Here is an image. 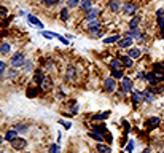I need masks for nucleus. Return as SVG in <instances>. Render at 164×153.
<instances>
[{"mask_svg": "<svg viewBox=\"0 0 164 153\" xmlns=\"http://www.w3.org/2000/svg\"><path fill=\"white\" fill-rule=\"evenodd\" d=\"M22 64H26V59H24V54L22 53H18L11 58V65L13 67H21Z\"/></svg>", "mask_w": 164, "mask_h": 153, "instance_id": "f257e3e1", "label": "nucleus"}, {"mask_svg": "<svg viewBox=\"0 0 164 153\" xmlns=\"http://www.w3.org/2000/svg\"><path fill=\"white\" fill-rule=\"evenodd\" d=\"M11 145H13L14 150H22L26 145H27V140L22 139V137H16L14 140H11Z\"/></svg>", "mask_w": 164, "mask_h": 153, "instance_id": "f03ea898", "label": "nucleus"}, {"mask_svg": "<svg viewBox=\"0 0 164 153\" xmlns=\"http://www.w3.org/2000/svg\"><path fill=\"white\" fill-rule=\"evenodd\" d=\"M104 88H105L107 92H113V91H115V88H116L115 80H113V78H107V80H105V85H104Z\"/></svg>", "mask_w": 164, "mask_h": 153, "instance_id": "7ed1b4c3", "label": "nucleus"}, {"mask_svg": "<svg viewBox=\"0 0 164 153\" xmlns=\"http://www.w3.org/2000/svg\"><path fill=\"white\" fill-rule=\"evenodd\" d=\"M27 19H29V22H30V24H34L35 27H38V29H43V27H45V26H43V22H41V21H38L37 18H35V16H32V14H29V16H27Z\"/></svg>", "mask_w": 164, "mask_h": 153, "instance_id": "20e7f679", "label": "nucleus"}, {"mask_svg": "<svg viewBox=\"0 0 164 153\" xmlns=\"http://www.w3.org/2000/svg\"><path fill=\"white\" fill-rule=\"evenodd\" d=\"M123 10H124V13H126V14H134V13H136V10H137V7L134 3H124Z\"/></svg>", "mask_w": 164, "mask_h": 153, "instance_id": "39448f33", "label": "nucleus"}, {"mask_svg": "<svg viewBox=\"0 0 164 153\" xmlns=\"http://www.w3.org/2000/svg\"><path fill=\"white\" fill-rule=\"evenodd\" d=\"M123 89L126 92H131V89H132V80L131 78H123Z\"/></svg>", "mask_w": 164, "mask_h": 153, "instance_id": "423d86ee", "label": "nucleus"}, {"mask_svg": "<svg viewBox=\"0 0 164 153\" xmlns=\"http://www.w3.org/2000/svg\"><path fill=\"white\" fill-rule=\"evenodd\" d=\"M131 45H132V38H131V37L123 38V40L118 41V46H120V48H127V46H131Z\"/></svg>", "mask_w": 164, "mask_h": 153, "instance_id": "0eeeda50", "label": "nucleus"}, {"mask_svg": "<svg viewBox=\"0 0 164 153\" xmlns=\"http://www.w3.org/2000/svg\"><path fill=\"white\" fill-rule=\"evenodd\" d=\"M140 97L144 99V101H147V102H153L155 101V96L150 94L148 91H142V92H140Z\"/></svg>", "mask_w": 164, "mask_h": 153, "instance_id": "6e6552de", "label": "nucleus"}, {"mask_svg": "<svg viewBox=\"0 0 164 153\" xmlns=\"http://www.w3.org/2000/svg\"><path fill=\"white\" fill-rule=\"evenodd\" d=\"M110 10L113 11V13H118L120 11V2L118 0H110Z\"/></svg>", "mask_w": 164, "mask_h": 153, "instance_id": "1a4fd4ad", "label": "nucleus"}, {"mask_svg": "<svg viewBox=\"0 0 164 153\" xmlns=\"http://www.w3.org/2000/svg\"><path fill=\"white\" fill-rule=\"evenodd\" d=\"M80 7H81V10H85L86 13H88V11H89V10H91V8H92V2H91V0H83V2H81V5H80Z\"/></svg>", "mask_w": 164, "mask_h": 153, "instance_id": "9d476101", "label": "nucleus"}, {"mask_svg": "<svg viewBox=\"0 0 164 153\" xmlns=\"http://www.w3.org/2000/svg\"><path fill=\"white\" fill-rule=\"evenodd\" d=\"M108 115H110V112L107 110V112H102V113H97V115H94V116H92V120H94V121H99V120H105V118H108Z\"/></svg>", "mask_w": 164, "mask_h": 153, "instance_id": "9b49d317", "label": "nucleus"}, {"mask_svg": "<svg viewBox=\"0 0 164 153\" xmlns=\"http://www.w3.org/2000/svg\"><path fill=\"white\" fill-rule=\"evenodd\" d=\"M75 75H77L75 69H73V67H68L67 72H65V78H67V80H73V78H75Z\"/></svg>", "mask_w": 164, "mask_h": 153, "instance_id": "f8f14e48", "label": "nucleus"}, {"mask_svg": "<svg viewBox=\"0 0 164 153\" xmlns=\"http://www.w3.org/2000/svg\"><path fill=\"white\" fill-rule=\"evenodd\" d=\"M158 124H159V118H156V116H153V118H150L147 121L148 128H158Z\"/></svg>", "mask_w": 164, "mask_h": 153, "instance_id": "ddd939ff", "label": "nucleus"}, {"mask_svg": "<svg viewBox=\"0 0 164 153\" xmlns=\"http://www.w3.org/2000/svg\"><path fill=\"white\" fill-rule=\"evenodd\" d=\"M127 37H131V38H139V40H142V37H140V32L137 31V29H131V31L127 32Z\"/></svg>", "mask_w": 164, "mask_h": 153, "instance_id": "4468645a", "label": "nucleus"}, {"mask_svg": "<svg viewBox=\"0 0 164 153\" xmlns=\"http://www.w3.org/2000/svg\"><path fill=\"white\" fill-rule=\"evenodd\" d=\"M97 152L99 153H112V148L104 145V143H99V145H97Z\"/></svg>", "mask_w": 164, "mask_h": 153, "instance_id": "2eb2a0df", "label": "nucleus"}, {"mask_svg": "<svg viewBox=\"0 0 164 153\" xmlns=\"http://www.w3.org/2000/svg\"><path fill=\"white\" fill-rule=\"evenodd\" d=\"M121 65H123V61L121 59H113L112 62H110V67L115 70V69H121Z\"/></svg>", "mask_w": 164, "mask_h": 153, "instance_id": "dca6fc26", "label": "nucleus"}, {"mask_svg": "<svg viewBox=\"0 0 164 153\" xmlns=\"http://www.w3.org/2000/svg\"><path fill=\"white\" fill-rule=\"evenodd\" d=\"M127 56H129V58H132V59L139 58V56H140V50H139V48H131L129 54H127Z\"/></svg>", "mask_w": 164, "mask_h": 153, "instance_id": "f3484780", "label": "nucleus"}, {"mask_svg": "<svg viewBox=\"0 0 164 153\" xmlns=\"http://www.w3.org/2000/svg\"><path fill=\"white\" fill-rule=\"evenodd\" d=\"M121 61H123V65H126V67H132V64H134L132 58H129V56H123Z\"/></svg>", "mask_w": 164, "mask_h": 153, "instance_id": "a211bd4d", "label": "nucleus"}, {"mask_svg": "<svg viewBox=\"0 0 164 153\" xmlns=\"http://www.w3.org/2000/svg\"><path fill=\"white\" fill-rule=\"evenodd\" d=\"M89 136L92 137V139L94 140H104V136H102V133H97V131H91V133H89Z\"/></svg>", "mask_w": 164, "mask_h": 153, "instance_id": "6ab92c4d", "label": "nucleus"}, {"mask_svg": "<svg viewBox=\"0 0 164 153\" xmlns=\"http://www.w3.org/2000/svg\"><path fill=\"white\" fill-rule=\"evenodd\" d=\"M120 35H112V37H108V38H104V43H115V41H120Z\"/></svg>", "mask_w": 164, "mask_h": 153, "instance_id": "aec40b11", "label": "nucleus"}, {"mask_svg": "<svg viewBox=\"0 0 164 153\" xmlns=\"http://www.w3.org/2000/svg\"><path fill=\"white\" fill-rule=\"evenodd\" d=\"M41 89H49V86H51V80L48 78V77H45L43 80H41Z\"/></svg>", "mask_w": 164, "mask_h": 153, "instance_id": "412c9836", "label": "nucleus"}, {"mask_svg": "<svg viewBox=\"0 0 164 153\" xmlns=\"http://www.w3.org/2000/svg\"><path fill=\"white\" fill-rule=\"evenodd\" d=\"M16 137H18V131H8L7 136H5V140H10L11 142V140H14Z\"/></svg>", "mask_w": 164, "mask_h": 153, "instance_id": "4be33fe9", "label": "nucleus"}, {"mask_svg": "<svg viewBox=\"0 0 164 153\" xmlns=\"http://www.w3.org/2000/svg\"><path fill=\"white\" fill-rule=\"evenodd\" d=\"M139 22H140V16H134L132 19H131V22H129L131 29H137V26H139Z\"/></svg>", "mask_w": 164, "mask_h": 153, "instance_id": "5701e85b", "label": "nucleus"}, {"mask_svg": "<svg viewBox=\"0 0 164 153\" xmlns=\"http://www.w3.org/2000/svg\"><path fill=\"white\" fill-rule=\"evenodd\" d=\"M96 16H97V10H96V8H91V10H89L88 13H86V18H88L89 21H91V19H94Z\"/></svg>", "mask_w": 164, "mask_h": 153, "instance_id": "b1692460", "label": "nucleus"}, {"mask_svg": "<svg viewBox=\"0 0 164 153\" xmlns=\"http://www.w3.org/2000/svg\"><path fill=\"white\" fill-rule=\"evenodd\" d=\"M163 72H164V62L155 64V73H163Z\"/></svg>", "mask_w": 164, "mask_h": 153, "instance_id": "393cba45", "label": "nucleus"}, {"mask_svg": "<svg viewBox=\"0 0 164 153\" xmlns=\"http://www.w3.org/2000/svg\"><path fill=\"white\" fill-rule=\"evenodd\" d=\"M112 77L113 78H123V70H121V69H115V70L112 72Z\"/></svg>", "mask_w": 164, "mask_h": 153, "instance_id": "a878e982", "label": "nucleus"}, {"mask_svg": "<svg viewBox=\"0 0 164 153\" xmlns=\"http://www.w3.org/2000/svg\"><path fill=\"white\" fill-rule=\"evenodd\" d=\"M0 53H2V54H7V53H10V45H8V43H3L2 46H0Z\"/></svg>", "mask_w": 164, "mask_h": 153, "instance_id": "bb28decb", "label": "nucleus"}, {"mask_svg": "<svg viewBox=\"0 0 164 153\" xmlns=\"http://www.w3.org/2000/svg\"><path fill=\"white\" fill-rule=\"evenodd\" d=\"M67 18H68V10H67V8H62V11H61V19H62V21H67Z\"/></svg>", "mask_w": 164, "mask_h": 153, "instance_id": "cd10ccee", "label": "nucleus"}, {"mask_svg": "<svg viewBox=\"0 0 164 153\" xmlns=\"http://www.w3.org/2000/svg\"><path fill=\"white\" fill-rule=\"evenodd\" d=\"M88 29H89V31H92V29H99V22H97V21H92V22H89Z\"/></svg>", "mask_w": 164, "mask_h": 153, "instance_id": "c85d7f7f", "label": "nucleus"}, {"mask_svg": "<svg viewBox=\"0 0 164 153\" xmlns=\"http://www.w3.org/2000/svg\"><path fill=\"white\" fill-rule=\"evenodd\" d=\"M43 78H45V77L40 73V72H35V82H37V83H41V80H43Z\"/></svg>", "mask_w": 164, "mask_h": 153, "instance_id": "c756f323", "label": "nucleus"}, {"mask_svg": "<svg viewBox=\"0 0 164 153\" xmlns=\"http://www.w3.org/2000/svg\"><path fill=\"white\" fill-rule=\"evenodd\" d=\"M140 99H142V97H140L139 92H132V101L136 102V104H137V102H140Z\"/></svg>", "mask_w": 164, "mask_h": 153, "instance_id": "7c9ffc66", "label": "nucleus"}, {"mask_svg": "<svg viewBox=\"0 0 164 153\" xmlns=\"http://www.w3.org/2000/svg\"><path fill=\"white\" fill-rule=\"evenodd\" d=\"M7 13H8L7 8H5V7H0V18H5V16H7Z\"/></svg>", "mask_w": 164, "mask_h": 153, "instance_id": "2f4dec72", "label": "nucleus"}, {"mask_svg": "<svg viewBox=\"0 0 164 153\" xmlns=\"http://www.w3.org/2000/svg\"><path fill=\"white\" fill-rule=\"evenodd\" d=\"M49 153H59V147L58 145H51L49 147Z\"/></svg>", "mask_w": 164, "mask_h": 153, "instance_id": "473e14b6", "label": "nucleus"}, {"mask_svg": "<svg viewBox=\"0 0 164 153\" xmlns=\"http://www.w3.org/2000/svg\"><path fill=\"white\" fill-rule=\"evenodd\" d=\"M78 2H80V0H68V7H70V8L77 7V5H78Z\"/></svg>", "mask_w": 164, "mask_h": 153, "instance_id": "72a5a7b5", "label": "nucleus"}, {"mask_svg": "<svg viewBox=\"0 0 164 153\" xmlns=\"http://www.w3.org/2000/svg\"><path fill=\"white\" fill-rule=\"evenodd\" d=\"M91 34H92V37H100V31H99V29H92Z\"/></svg>", "mask_w": 164, "mask_h": 153, "instance_id": "f704fd0d", "label": "nucleus"}, {"mask_svg": "<svg viewBox=\"0 0 164 153\" xmlns=\"http://www.w3.org/2000/svg\"><path fill=\"white\" fill-rule=\"evenodd\" d=\"M158 26L161 27V31H164V16L159 18V21H158Z\"/></svg>", "mask_w": 164, "mask_h": 153, "instance_id": "c9c22d12", "label": "nucleus"}, {"mask_svg": "<svg viewBox=\"0 0 164 153\" xmlns=\"http://www.w3.org/2000/svg\"><path fill=\"white\" fill-rule=\"evenodd\" d=\"M59 0H45V3L48 5V7H51V5H54V3H58Z\"/></svg>", "mask_w": 164, "mask_h": 153, "instance_id": "e433bc0d", "label": "nucleus"}, {"mask_svg": "<svg viewBox=\"0 0 164 153\" xmlns=\"http://www.w3.org/2000/svg\"><path fill=\"white\" fill-rule=\"evenodd\" d=\"M94 131H97V133H104V131H105V126H96Z\"/></svg>", "mask_w": 164, "mask_h": 153, "instance_id": "4c0bfd02", "label": "nucleus"}, {"mask_svg": "<svg viewBox=\"0 0 164 153\" xmlns=\"http://www.w3.org/2000/svg\"><path fill=\"white\" fill-rule=\"evenodd\" d=\"M5 69H7L5 62H3V61H0V73H3V72H5Z\"/></svg>", "mask_w": 164, "mask_h": 153, "instance_id": "58836bf2", "label": "nucleus"}, {"mask_svg": "<svg viewBox=\"0 0 164 153\" xmlns=\"http://www.w3.org/2000/svg\"><path fill=\"white\" fill-rule=\"evenodd\" d=\"M132 148H134V142H129V143H127V152H132Z\"/></svg>", "mask_w": 164, "mask_h": 153, "instance_id": "ea45409f", "label": "nucleus"}, {"mask_svg": "<svg viewBox=\"0 0 164 153\" xmlns=\"http://www.w3.org/2000/svg\"><path fill=\"white\" fill-rule=\"evenodd\" d=\"M139 78H140V80H147V73L140 72V73H139Z\"/></svg>", "mask_w": 164, "mask_h": 153, "instance_id": "a19ab883", "label": "nucleus"}, {"mask_svg": "<svg viewBox=\"0 0 164 153\" xmlns=\"http://www.w3.org/2000/svg\"><path fill=\"white\" fill-rule=\"evenodd\" d=\"M27 96H30V97H35V96H37V91H27Z\"/></svg>", "mask_w": 164, "mask_h": 153, "instance_id": "79ce46f5", "label": "nucleus"}, {"mask_svg": "<svg viewBox=\"0 0 164 153\" xmlns=\"http://www.w3.org/2000/svg\"><path fill=\"white\" fill-rule=\"evenodd\" d=\"M156 13H158V18H163V16H164V11H163V10H158Z\"/></svg>", "mask_w": 164, "mask_h": 153, "instance_id": "37998d69", "label": "nucleus"}, {"mask_svg": "<svg viewBox=\"0 0 164 153\" xmlns=\"http://www.w3.org/2000/svg\"><path fill=\"white\" fill-rule=\"evenodd\" d=\"M16 131H21V133H24L26 131V126H18V129Z\"/></svg>", "mask_w": 164, "mask_h": 153, "instance_id": "c03bdc74", "label": "nucleus"}, {"mask_svg": "<svg viewBox=\"0 0 164 153\" xmlns=\"http://www.w3.org/2000/svg\"><path fill=\"white\" fill-rule=\"evenodd\" d=\"M61 124H64L65 128H67V129H68V128H70V123H65V121H61Z\"/></svg>", "mask_w": 164, "mask_h": 153, "instance_id": "a18cd8bd", "label": "nucleus"}, {"mask_svg": "<svg viewBox=\"0 0 164 153\" xmlns=\"http://www.w3.org/2000/svg\"><path fill=\"white\" fill-rule=\"evenodd\" d=\"M26 64H27V65H26V69H27V70H29V69H32V64H30V62H26Z\"/></svg>", "mask_w": 164, "mask_h": 153, "instance_id": "49530a36", "label": "nucleus"}, {"mask_svg": "<svg viewBox=\"0 0 164 153\" xmlns=\"http://www.w3.org/2000/svg\"><path fill=\"white\" fill-rule=\"evenodd\" d=\"M2 140H3V139H2V136H0V145H2Z\"/></svg>", "mask_w": 164, "mask_h": 153, "instance_id": "de8ad7c7", "label": "nucleus"}, {"mask_svg": "<svg viewBox=\"0 0 164 153\" xmlns=\"http://www.w3.org/2000/svg\"><path fill=\"white\" fill-rule=\"evenodd\" d=\"M163 153H164V152H163Z\"/></svg>", "mask_w": 164, "mask_h": 153, "instance_id": "09e8293b", "label": "nucleus"}]
</instances>
